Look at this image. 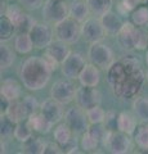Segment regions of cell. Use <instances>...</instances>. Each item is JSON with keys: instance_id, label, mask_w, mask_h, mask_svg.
<instances>
[{"instance_id": "cell-38", "label": "cell", "mask_w": 148, "mask_h": 154, "mask_svg": "<svg viewBox=\"0 0 148 154\" xmlns=\"http://www.w3.org/2000/svg\"><path fill=\"white\" fill-rule=\"evenodd\" d=\"M23 103L26 104V107H27L28 110H30V113H34V112H36L37 108H40V105H39V103H37V100L34 98V96H31V95L26 96V98L23 99Z\"/></svg>"}, {"instance_id": "cell-25", "label": "cell", "mask_w": 148, "mask_h": 154, "mask_svg": "<svg viewBox=\"0 0 148 154\" xmlns=\"http://www.w3.org/2000/svg\"><path fill=\"white\" fill-rule=\"evenodd\" d=\"M72 134L74 131L71 130V127L68 126L67 123H59L58 126L54 128V140L55 143H58L59 145L65 146L66 144H68L72 139Z\"/></svg>"}, {"instance_id": "cell-7", "label": "cell", "mask_w": 148, "mask_h": 154, "mask_svg": "<svg viewBox=\"0 0 148 154\" xmlns=\"http://www.w3.org/2000/svg\"><path fill=\"white\" fill-rule=\"evenodd\" d=\"M68 45L70 44H67V42L57 40V41H53L49 46L46 48L44 58L48 62V64L52 67L53 71L58 66H61L62 63H63V60L71 54V50H70Z\"/></svg>"}, {"instance_id": "cell-39", "label": "cell", "mask_w": 148, "mask_h": 154, "mask_svg": "<svg viewBox=\"0 0 148 154\" xmlns=\"http://www.w3.org/2000/svg\"><path fill=\"white\" fill-rule=\"evenodd\" d=\"M43 0H21V4L27 9H36L41 5Z\"/></svg>"}, {"instance_id": "cell-14", "label": "cell", "mask_w": 148, "mask_h": 154, "mask_svg": "<svg viewBox=\"0 0 148 154\" xmlns=\"http://www.w3.org/2000/svg\"><path fill=\"white\" fill-rule=\"evenodd\" d=\"M62 105L63 104H61L59 102H57L53 98H50V99L45 100V102L40 105V112L44 114L50 122L57 123V122H59L65 116Z\"/></svg>"}, {"instance_id": "cell-30", "label": "cell", "mask_w": 148, "mask_h": 154, "mask_svg": "<svg viewBox=\"0 0 148 154\" xmlns=\"http://www.w3.org/2000/svg\"><path fill=\"white\" fill-rule=\"evenodd\" d=\"M14 59H16L14 51L7 44H2V46H0V67H2V69L11 67Z\"/></svg>"}, {"instance_id": "cell-41", "label": "cell", "mask_w": 148, "mask_h": 154, "mask_svg": "<svg viewBox=\"0 0 148 154\" xmlns=\"http://www.w3.org/2000/svg\"><path fill=\"white\" fill-rule=\"evenodd\" d=\"M146 62H147V66H148V50H147V55H146Z\"/></svg>"}, {"instance_id": "cell-20", "label": "cell", "mask_w": 148, "mask_h": 154, "mask_svg": "<svg viewBox=\"0 0 148 154\" xmlns=\"http://www.w3.org/2000/svg\"><path fill=\"white\" fill-rule=\"evenodd\" d=\"M101 22L108 35H117L124 26V22L121 21V18L112 11H108L103 16H101Z\"/></svg>"}, {"instance_id": "cell-37", "label": "cell", "mask_w": 148, "mask_h": 154, "mask_svg": "<svg viewBox=\"0 0 148 154\" xmlns=\"http://www.w3.org/2000/svg\"><path fill=\"white\" fill-rule=\"evenodd\" d=\"M138 5H140V0H121L118 8L122 13H129L138 8Z\"/></svg>"}, {"instance_id": "cell-34", "label": "cell", "mask_w": 148, "mask_h": 154, "mask_svg": "<svg viewBox=\"0 0 148 154\" xmlns=\"http://www.w3.org/2000/svg\"><path fill=\"white\" fill-rule=\"evenodd\" d=\"M80 145H81V148L84 149V152H93V150H95V149L98 148L99 140L95 136H93L89 131H87V132L83 134Z\"/></svg>"}, {"instance_id": "cell-19", "label": "cell", "mask_w": 148, "mask_h": 154, "mask_svg": "<svg viewBox=\"0 0 148 154\" xmlns=\"http://www.w3.org/2000/svg\"><path fill=\"white\" fill-rule=\"evenodd\" d=\"M27 122L28 125L32 127L35 132H39V134H48L50 131V128L53 127V122H50L44 114L41 112H34L28 116L27 118Z\"/></svg>"}, {"instance_id": "cell-21", "label": "cell", "mask_w": 148, "mask_h": 154, "mask_svg": "<svg viewBox=\"0 0 148 154\" xmlns=\"http://www.w3.org/2000/svg\"><path fill=\"white\" fill-rule=\"evenodd\" d=\"M92 13L88 7L87 0H76L70 5V17L76 19L77 22L83 23L89 18V14Z\"/></svg>"}, {"instance_id": "cell-18", "label": "cell", "mask_w": 148, "mask_h": 154, "mask_svg": "<svg viewBox=\"0 0 148 154\" xmlns=\"http://www.w3.org/2000/svg\"><path fill=\"white\" fill-rule=\"evenodd\" d=\"M0 94L3 98H5L9 102H14L21 98L22 94V86L18 81L13 79H7L2 82V89H0Z\"/></svg>"}, {"instance_id": "cell-6", "label": "cell", "mask_w": 148, "mask_h": 154, "mask_svg": "<svg viewBox=\"0 0 148 154\" xmlns=\"http://www.w3.org/2000/svg\"><path fill=\"white\" fill-rule=\"evenodd\" d=\"M65 122L71 127L75 134H84L87 132L90 127V122L87 116V110L84 108L72 107L65 113Z\"/></svg>"}, {"instance_id": "cell-8", "label": "cell", "mask_w": 148, "mask_h": 154, "mask_svg": "<svg viewBox=\"0 0 148 154\" xmlns=\"http://www.w3.org/2000/svg\"><path fill=\"white\" fill-rule=\"evenodd\" d=\"M43 17L48 22L55 25L62 19L70 17V8L62 0H46L43 5Z\"/></svg>"}, {"instance_id": "cell-16", "label": "cell", "mask_w": 148, "mask_h": 154, "mask_svg": "<svg viewBox=\"0 0 148 154\" xmlns=\"http://www.w3.org/2000/svg\"><path fill=\"white\" fill-rule=\"evenodd\" d=\"M77 80H79L80 85H83V86L95 88V86H98L99 81H101V72H99V68L93 63L87 64L84 67V69L81 71Z\"/></svg>"}, {"instance_id": "cell-22", "label": "cell", "mask_w": 148, "mask_h": 154, "mask_svg": "<svg viewBox=\"0 0 148 154\" xmlns=\"http://www.w3.org/2000/svg\"><path fill=\"white\" fill-rule=\"evenodd\" d=\"M117 130L125 132L128 135H133L137 131V122L135 118L130 113L121 112L117 116Z\"/></svg>"}, {"instance_id": "cell-31", "label": "cell", "mask_w": 148, "mask_h": 154, "mask_svg": "<svg viewBox=\"0 0 148 154\" xmlns=\"http://www.w3.org/2000/svg\"><path fill=\"white\" fill-rule=\"evenodd\" d=\"M131 22L138 27H144L148 25V8L138 7L131 12Z\"/></svg>"}, {"instance_id": "cell-43", "label": "cell", "mask_w": 148, "mask_h": 154, "mask_svg": "<svg viewBox=\"0 0 148 154\" xmlns=\"http://www.w3.org/2000/svg\"><path fill=\"white\" fill-rule=\"evenodd\" d=\"M147 80H148V75H147Z\"/></svg>"}, {"instance_id": "cell-23", "label": "cell", "mask_w": 148, "mask_h": 154, "mask_svg": "<svg viewBox=\"0 0 148 154\" xmlns=\"http://www.w3.org/2000/svg\"><path fill=\"white\" fill-rule=\"evenodd\" d=\"M4 16H5L18 30V28L23 25V22L26 21V18H27L28 14H26L25 12H23V9L20 5H14V4H13V5H9L7 8L5 14H4Z\"/></svg>"}, {"instance_id": "cell-2", "label": "cell", "mask_w": 148, "mask_h": 154, "mask_svg": "<svg viewBox=\"0 0 148 154\" xmlns=\"http://www.w3.org/2000/svg\"><path fill=\"white\" fill-rule=\"evenodd\" d=\"M52 72L53 69L48 64L45 58L31 57L22 63L20 68V77L27 90L36 91L43 89L49 82Z\"/></svg>"}, {"instance_id": "cell-33", "label": "cell", "mask_w": 148, "mask_h": 154, "mask_svg": "<svg viewBox=\"0 0 148 154\" xmlns=\"http://www.w3.org/2000/svg\"><path fill=\"white\" fill-rule=\"evenodd\" d=\"M135 143L140 149H146L148 150V122L142 125L137 128L135 131Z\"/></svg>"}, {"instance_id": "cell-26", "label": "cell", "mask_w": 148, "mask_h": 154, "mask_svg": "<svg viewBox=\"0 0 148 154\" xmlns=\"http://www.w3.org/2000/svg\"><path fill=\"white\" fill-rule=\"evenodd\" d=\"M87 3L92 14L99 17L111 11L112 8V0H87Z\"/></svg>"}, {"instance_id": "cell-35", "label": "cell", "mask_w": 148, "mask_h": 154, "mask_svg": "<svg viewBox=\"0 0 148 154\" xmlns=\"http://www.w3.org/2000/svg\"><path fill=\"white\" fill-rule=\"evenodd\" d=\"M16 30V26L5 16L2 17V19H0V37H2V40H9Z\"/></svg>"}, {"instance_id": "cell-44", "label": "cell", "mask_w": 148, "mask_h": 154, "mask_svg": "<svg viewBox=\"0 0 148 154\" xmlns=\"http://www.w3.org/2000/svg\"><path fill=\"white\" fill-rule=\"evenodd\" d=\"M117 2H121V0H117Z\"/></svg>"}, {"instance_id": "cell-15", "label": "cell", "mask_w": 148, "mask_h": 154, "mask_svg": "<svg viewBox=\"0 0 148 154\" xmlns=\"http://www.w3.org/2000/svg\"><path fill=\"white\" fill-rule=\"evenodd\" d=\"M30 114L31 113H30V110L27 109L26 104L23 102H20V100L11 102L8 105V108L5 109V116L14 123H20V122L26 121Z\"/></svg>"}, {"instance_id": "cell-5", "label": "cell", "mask_w": 148, "mask_h": 154, "mask_svg": "<svg viewBox=\"0 0 148 154\" xmlns=\"http://www.w3.org/2000/svg\"><path fill=\"white\" fill-rule=\"evenodd\" d=\"M130 135H128L122 131H115V130H108V132L104 137V145L113 154H125L129 153L131 149V140Z\"/></svg>"}, {"instance_id": "cell-29", "label": "cell", "mask_w": 148, "mask_h": 154, "mask_svg": "<svg viewBox=\"0 0 148 154\" xmlns=\"http://www.w3.org/2000/svg\"><path fill=\"white\" fill-rule=\"evenodd\" d=\"M32 132H34V130H32V127L28 125V122L23 121V122H20V123L16 125L14 137H16L18 141H21V143H26L28 139L32 137Z\"/></svg>"}, {"instance_id": "cell-10", "label": "cell", "mask_w": 148, "mask_h": 154, "mask_svg": "<svg viewBox=\"0 0 148 154\" xmlns=\"http://www.w3.org/2000/svg\"><path fill=\"white\" fill-rule=\"evenodd\" d=\"M76 90L77 88L68 80H59L52 86L50 89V98H53L61 104H68L75 100Z\"/></svg>"}, {"instance_id": "cell-27", "label": "cell", "mask_w": 148, "mask_h": 154, "mask_svg": "<svg viewBox=\"0 0 148 154\" xmlns=\"http://www.w3.org/2000/svg\"><path fill=\"white\" fill-rule=\"evenodd\" d=\"M46 143L43 141L41 137H34L28 139L26 143H23V152L30 154H41L45 152Z\"/></svg>"}, {"instance_id": "cell-40", "label": "cell", "mask_w": 148, "mask_h": 154, "mask_svg": "<svg viewBox=\"0 0 148 154\" xmlns=\"http://www.w3.org/2000/svg\"><path fill=\"white\" fill-rule=\"evenodd\" d=\"M45 154H49V153H52V154H58V153H62V150H61V146H59V144L57 143V144H54V143H48L46 144V146H45V152H44Z\"/></svg>"}, {"instance_id": "cell-17", "label": "cell", "mask_w": 148, "mask_h": 154, "mask_svg": "<svg viewBox=\"0 0 148 154\" xmlns=\"http://www.w3.org/2000/svg\"><path fill=\"white\" fill-rule=\"evenodd\" d=\"M135 31L137 26L133 22L124 23L120 32L117 33V40L124 49H134V40H135Z\"/></svg>"}, {"instance_id": "cell-11", "label": "cell", "mask_w": 148, "mask_h": 154, "mask_svg": "<svg viewBox=\"0 0 148 154\" xmlns=\"http://www.w3.org/2000/svg\"><path fill=\"white\" fill-rule=\"evenodd\" d=\"M85 66H87L85 58L80 53L71 51V54L61 64V71L65 77H67L70 80H76L79 79L81 71L84 69Z\"/></svg>"}, {"instance_id": "cell-13", "label": "cell", "mask_w": 148, "mask_h": 154, "mask_svg": "<svg viewBox=\"0 0 148 154\" xmlns=\"http://www.w3.org/2000/svg\"><path fill=\"white\" fill-rule=\"evenodd\" d=\"M31 40L36 49H46L53 42V30L46 23H35L30 30Z\"/></svg>"}, {"instance_id": "cell-3", "label": "cell", "mask_w": 148, "mask_h": 154, "mask_svg": "<svg viewBox=\"0 0 148 154\" xmlns=\"http://www.w3.org/2000/svg\"><path fill=\"white\" fill-rule=\"evenodd\" d=\"M54 36L67 44H75L81 36V26L76 19L67 17L54 25Z\"/></svg>"}, {"instance_id": "cell-12", "label": "cell", "mask_w": 148, "mask_h": 154, "mask_svg": "<svg viewBox=\"0 0 148 154\" xmlns=\"http://www.w3.org/2000/svg\"><path fill=\"white\" fill-rule=\"evenodd\" d=\"M75 102L79 107L84 108L85 110L99 105L102 102V94L99 93V90L95 88H90V86H83L77 88L75 95Z\"/></svg>"}, {"instance_id": "cell-1", "label": "cell", "mask_w": 148, "mask_h": 154, "mask_svg": "<svg viewBox=\"0 0 148 154\" xmlns=\"http://www.w3.org/2000/svg\"><path fill=\"white\" fill-rule=\"evenodd\" d=\"M108 82L120 98H133L144 82V73L137 62L122 60L107 69Z\"/></svg>"}, {"instance_id": "cell-28", "label": "cell", "mask_w": 148, "mask_h": 154, "mask_svg": "<svg viewBox=\"0 0 148 154\" xmlns=\"http://www.w3.org/2000/svg\"><path fill=\"white\" fill-rule=\"evenodd\" d=\"M133 110L143 122H148V98H137L133 103Z\"/></svg>"}, {"instance_id": "cell-4", "label": "cell", "mask_w": 148, "mask_h": 154, "mask_svg": "<svg viewBox=\"0 0 148 154\" xmlns=\"http://www.w3.org/2000/svg\"><path fill=\"white\" fill-rule=\"evenodd\" d=\"M88 58L90 63L95 64L101 69H108L113 64V60H115V55H113V51L111 50V48L106 44H103L102 41L90 44Z\"/></svg>"}, {"instance_id": "cell-9", "label": "cell", "mask_w": 148, "mask_h": 154, "mask_svg": "<svg viewBox=\"0 0 148 154\" xmlns=\"http://www.w3.org/2000/svg\"><path fill=\"white\" fill-rule=\"evenodd\" d=\"M106 30L101 22V18H88L85 22L81 25V36L88 41L89 44L99 42L106 37Z\"/></svg>"}, {"instance_id": "cell-32", "label": "cell", "mask_w": 148, "mask_h": 154, "mask_svg": "<svg viewBox=\"0 0 148 154\" xmlns=\"http://www.w3.org/2000/svg\"><path fill=\"white\" fill-rule=\"evenodd\" d=\"M106 112L101 105H95L87 109V116L90 125H95V123H104V119H106Z\"/></svg>"}, {"instance_id": "cell-24", "label": "cell", "mask_w": 148, "mask_h": 154, "mask_svg": "<svg viewBox=\"0 0 148 154\" xmlns=\"http://www.w3.org/2000/svg\"><path fill=\"white\" fill-rule=\"evenodd\" d=\"M34 46V42L31 40V36L28 32H20L14 40V49L20 54H28Z\"/></svg>"}, {"instance_id": "cell-42", "label": "cell", "mask_w": 148, "mask_h": 154, "mask_svg": "<svg viewBox=\"0 0 148 154\" xmlns=\"http://www.w3.org/2000/svg\"><path fill=\"white\" fill-rule=\"evenodd\" d=\"M148 2V0H140V4H146Z\"/></svg>"}, {"instance_id": "cell-36", "label": "cell", "mask_w": 148, "mask_h": 154, "mask_svg": "<svg viewBox=\"0 0 148 154\" xmlns=\"http://www.w3.org/2000/svg\"><path fill=\"white\" fill-rule=\"evenodd\" d=\"M16 125L13 121H11L5 114L2 116V137L7 139L9 136L14 135V130H16Z\"/></svg>"}]
</instances>
